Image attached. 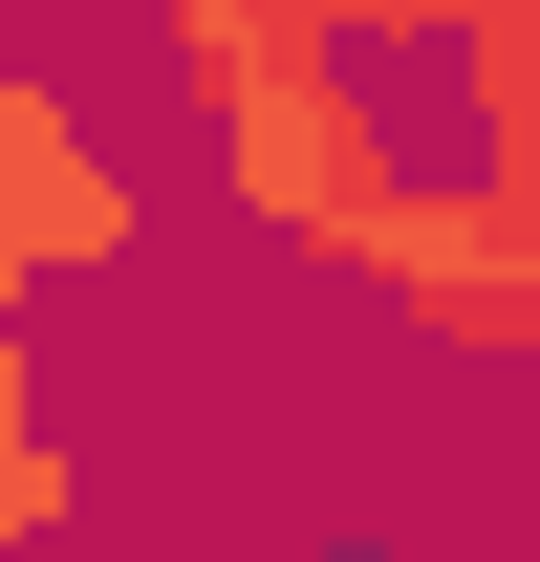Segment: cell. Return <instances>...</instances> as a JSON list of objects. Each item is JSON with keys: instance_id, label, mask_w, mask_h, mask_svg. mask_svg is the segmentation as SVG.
<instances>
[{"instance_id": "6da1fadb", "label": "cell", "mask_w": 540, "mask_h": 562, "mask_svg": "<svg viewBox=\"0 0 540 562\" xmlns=\"http://www.w3.org/2000/svg\"><path fill=\"white\" fill-rule=\"evenodd\" d=\"M151 66H173V109H195V151L238 173L260 238H303L325 281H368V238H390V195L432 173V131H410V87L346 44V0H173Z\"/></svg>"}, {"instance_id": "7a4b0ae2", "label": "cell", "mask_w": 540, "mask_h": 562, "mask_svg": "<svg viewBox=\"0 0 540 562\" xmlns=\"http://www.w3.org/2000/svg\"><path fill=\"white\" fill-rule=\"evenodd\" d=\"M109 260H151V195L109 173V131L66 109V66L0 44V281L44 303V281H109Z\"/></svg>"}, {"instance_id": "3957f363", "label": "cell", "mask_w": 540, "mask_h": 562, "mask_svg": "<svg viewBox=\"0 0 540 562\" xmlns=\"http://www.w3.org/2000/svg\"><path fill=\"white\" fill-rule=\"evenodd\" d=\"M368 303H410V325H432V347H475V368H519V347H540V281L497 260V216H475L454 173H410V195H390V238H368Z\"/></svg>"}, {"instance_id": "277c9868", "label": "cell", "mask_w": 540, "mask_h": 562, "mask_svg": "<svg viewBox=\"0 0 540 562\" xmlns=\"http://www.w3.org/2000/svg\"><path fill=\"white\" fill-rule=\"evenodd\" d=\"M44 519H66V432H22V454H0V562H44Z\"/></svg>"}, {"instance_id": "5b68a950", "label": "cell", "mask_w": 540, "mask_h": 562, "mask_svg": "<svg viewBox=\"0 0 540 562\" xmlns=\"http://www.w3.org/2000/svg\"><path fill=\"white\" fill-rule=\"evenodd\" d=\"M44 432V347H22V281H0V454Z\"/></svg>"}]
</instances>
